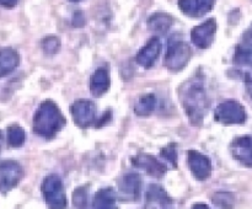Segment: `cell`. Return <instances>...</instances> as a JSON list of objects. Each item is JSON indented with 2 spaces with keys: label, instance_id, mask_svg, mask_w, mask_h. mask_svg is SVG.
Segmentation results:
<instances>
[{
  "label": "cell",
  "instance_id": "2e32d148",
  "mask_svg": "<svg viewBox=\"0 0 252 209\" xmlns=\"http://www.w3.org/2000/svg\"><path fill=\"white\" fill-rule=\"evenodd\" d=\"M93 209H118L117 194L111 187L98 189L93 201Z\"/></svg>",
  "mask_w": 252,
  "mask_h": 209
},
{
  "label": "cell",
  "instance_id": "f1b7e54d",
  "mask_svg": "<svg viewBox=\"0 0 252 209\" xmlns=\"http://www.w3.org/2000/svg\"><path fill=\"white\" fill-rule=\"evenodd\" d=\"M19 0H0V5L4 7H7V9H11V7L16 6Z\"/></svg>",
  "mask_w": 252,
  "mask_h": 209
},
{
  "label": "cell",
  "instance_id": "4fadbf2b",
  "mask_svg": "<svg viewBox=\"0 0 252 209\" xmlns=\"http://www.w3.org/2000/svg\"><path fill=\"white\" fill-rule=\"evenodd\" d=\"M162 44L158 37H153L148 41V43L138 52L135 60L143 68H152L157 59L161 53Z\"/></svg>",
  "mask_w": 252,
  "mask_h": 209
},
{
  "label": "cell",
  "instance_id": "4316f807",
  "mask_svg": "<svg viewBox=\"0 0 252 209\" xmlns=\"http://www.w3.org/2000/svg\"><path fill=\"white\" fill-rule=\"evenodd\" d=\"M243 79L244 83H245V89L248 95L250 96V98L252 100V71H245L243 74Z\"/></svg>",
  "mask_w": 252,
  "mask_h": 209
},
{
  "label": "cell",
  "instance_id": "4dcf8cb0",
  "mask_svg": "<svg viewBox=\"0 0 252 209\" xmlns=\"http://www.w3.org/2000/svg\"><path fill=\"white\" fill-rule=\"evenodd\" d=\"M192 209H211V208L204 203H194L193 206H192Z\"/></svg>",
  "mask_w": 252,
  "mask_h": 209
},
{
  "label": "cell",
  "instance_id": "9a60e30c",
  "mask_svg": "<svg viewBox=\"0 0 252 209\" xmlns=\"http://www.w3.org/2000/svg\"><path fill=\"white\" fill-rule=\"evenodd\" d=\"M111 86L110 70L107 66H100L93 73L90 78V91L95 97H101L108 91Z\"/></svg>",
  "mask_w": 252,
  "mask_h": 209
},
{
  "label": "cell",
  "instance_id": "7402d4cb",
  "mask_svg": "<svg viewBox=\"0 0 252 209\" xmlns=\"http://www.w3.org/2000/svg\"><path fill=\"white\" fill-rule=\"evenodd\" d=\"M7 144L11 148H21L26 142V133L24 128L17 124L7 127Z\"/></svg>",
  "mask_w": 252,
  "mask_h": 209
},
{
  "label": "cell",
  "instance_id": "44dd1931",
  "mask_svg": "<svg viewBox=\"0 0 252 209\" xmlns=\"http://www.w3.org/2000/svg\"><path fill=\"white\" fill-rule=\"evenodd\" d=\"M147 202L149 204L157 203L160 206H165V204L171 203L172 199L162 187L158 186V184H150L147 191Z\"/></svg>",
  "mask_w": 252,
  "mask_h": 209
},
{
  "label": "cell",
  "instance_id": "277c9868",
  "mask_svg": "<svg viewBox=\"0 0 252 209\" xmlns=\"http://www.w3.org/2000/svg\"><path fill=\"white\" fill-rule=\"evenodd\" d=\"M42 194L48 209H65L68 199L64 193L62 179L57 175H48L43 179L41 186Z\"/></svg>",
  "mask_w": 252,
  "mask_h": 209
},
{
  "label": "cell",
  "instance_id": "d6986e66",
  "mask_svg": "<svg viewBox=\"0 0 252 209\" xmlns=\"http://www.w3.org/2000/svg\"><path fill=\"white\" fill-rule=\"evenodd\" d=\"M234 63L238 65L252 66V43L241 41L236 46L234 52Z\"/></svg>",
  "mask_w": 252,
  "mask_h": 209
},
{
  "label": "cell",
  "instance_id": "e0dca14e",
  "mask_svg": "<svg viewBox=\"0 0 252 209\" xmlns=\"http://www.w3.org/2000/svg\"><path fill=\"white\" fill-rule=\"evenodd\" d=\"M20 63V56L15 49H0V79L9 75L17 68Z\"/></svg>",
  "mask_w": 252,
  "mask_h": 209
},
{
  "label": "cell",
  "instance_id": "ffe728a7",
  "mask_svg": "<svg viewBox=\"0 0 252 209\" xmlns=\"http://www.w3.org/2000/svg\"><path fill=\"white\" fill-rule=\"evenodd\" d=\"M157 97L153 93L143 95L142 97H139V100L137 101V103L134 106L135 115L139 116V117H145V116L152 115L153 111L157 107Z\"/></svg>",
  "mask_w": 252,
  "mask_h": 209
},
{
  "label": "cell",
  "instance_id": "52a82bcc",
  "mask_svg": "<svg viewBox=\"0 0 252 209\" xmlns=\"http://www.w3.org/2000/svg\"><path fill=\"white\" fill-rule=\"evenodd\" d=\"M70 113L74 123L80 128L96 125V122H97L95 103L86 98L74 101L73 105L70 106Z\"/></svg>",
  "mask_w": 252,
  "mask_h": 209
},
{
  "label": "cell",
  "instance_id": "f546056e",
  "mask_svg": "<svg viewBox=\"0 0 252 209\" xmlns=\"http://www.w3.org/2000/svg\"><path fill=\"white\" fill-rule=\"evenodd\" d=\"M243 42H249V43H252V24L251 26L249 27L248 30L245 31V33L243 34V39H241Z\"/></svg>",
  "mask_w": 252,
  "mask_h": 209
},
{
  "label": "cell",
  "instance_id": "8992f818",
  "mask_svg": "<svg viewBox=\"0 0 252 209\" xmlns=\"http://www.w3.org/2000/svg\"><path fill=\"white\" fill-rule=\"evenodd\" d=\"M24 179V169L15 160L0 161V193L5 194L17 186Z\"/></svg>",
  "mask_w": 252,
  "mask_h": 209
},
{
  "label": "cell",
  "instance_id": "5bb4252c",
  "mask_svg": "<svg viewBox=\"0 0 252 209\" xmlns=\"http://www.w3.org/2000/svg\"><path fill=\"white\" fill-rule=\"evenodd\" d=\"M216 0H179V7L189 17H201L213 9Z\"/></svg>",
  "mask_w": 252,
  "mask_h": 209
},
{
  "label": "cell",
  "instance_id": "9c48e42d",
  "mask_svg": "<svg viewBox=\"0 0 252 209\" xmlns=\"http://www.w3.org/2000/svg\"><path fill=\"white\" fill-rule=\"evenodd\" d=\"M217 33L216 19H208L191 31V41L197 48L207 49L212 46Z\"/></svg>",
  "mask_w": 252,
  "mask_h": 209
},
{
  "label": "cell",
  "instance_id": "7c38bea8",
  "mask_svg": "<svg viewBox=\"0 0 252 209\" xmlns=\"http://www.w3.org/2000/svg\"><path fill=\"white\" fill-rule=\"evenodd\" d=\"M230 151L239 164L252 167V135L235 138L230 144Z\"/></svg>",
  "mask_w": 252,
  "mask_h": 209
},
{
  "label": "cell",
  "instance_id": "3957f363",
  "mask_svg": "<svg viewBox=\"0 0 252 209\" xmlns=\"http://www.w3.org/2000/svg\"><path fill=\"white\" fill-rule=\"evenodd\" d=\"M191 59V48L189 43L179 34H174L167 43L164 64L170 71H180L187 65Z\"/></svg>",
  "mask_w": 252,
  "mask_h": 209
},
{
  "label": "cell",
  "instance_id": "ba28073f",
  "mask_svg": "<svg viewBox=\"0 0 252 209\" xmlns=\"http://www.w3.org/2000/svg\"><path fill=\"white\" fill-rule=\"evenodd\" d=\"M118 193L122 201L137 202L142 196V179L137 172H128L118 182Z\"/></svg>",
  "mask_w": 252,
  "mask_h": 209
},
{
  "label": "cell",
  "instance_id": "30bf717a",
  "mask_svg": "<svg viewBox=\"0 0 252 209\" xmlns=\"http://www.w3.org/2000/svg\"><path fill=\"white\" fill-rule=\"evenodd\" d=\"M187 162L192 175L198 181H206L212 175V161L207 155L196 150L187 152Z\"/></svg>",
  "mask_w": 252,
  "mask_h": 209
},
{
  "label": "cell",
  "instance_id": "d4e9b609",
  "mask_svg": "<svg viewBox=\"0 0 252 209\" xmlns=\"http://www.w3.org/2000/svg\"><path fill=\"white\" fill-rule=\"evenodd\" d=\"M42 49L48 56H54L61 49V39L57 36H48L42 39Z\"/></svg>",
  "mask_w": 252,
  "mask_h": 209
},
{
  "label": "cell",
  "instance_id": "484cf974",
  "mask_svg": "<svg viewBox=\"0 0 252 209\" xmlns=\"http://www.w3.org/2000/svg\"><path fill=\"white\" fill-rule=\"evenodd\" d=\"M161 156L166 160L167 162L172 165V167L176 169L177 167V145L175 143H171L167 147L162 148L161 149Z\"/></svg>",
  "mask_w": 252,
  "mask_h": 209
},
{
  "label": "cell",
  "instance_id": "5b68a950",
  "mask_svg": "<svg viewBox=\"0 0 252 209\" xmlns=\"http://www.w3.org/2000/svg\"><path fill=\"white\" fill-rule=\"evenodd\" d=\"M217 122L224 125L243 124L248 119L245 107L236 100H226L219 103L214 111Z\"/></svg>",
  "mask_w": 252,
  "mask_h": 209
},
{
  "label": "cell",
  "instance_id": "8fae6325",
  "mask_svg": "<svg viewBox=\"0 0 252 209\" xmlns=\"http://www.w3.org/2000/svg\"><path fill=\"white\" fill-rule=\"evenodd\" d=\"M132 162L135 167L155 179H161L167 171L166 165L150 154H138L137 156L132 157Z\"/></svg>",
  "mask_w": 252,
  "mask_h": 209
},
{
  "label": "cell",
  "instance_id": "603a6c76",
  "mask_svg": "<svg viewBox=\"0 0 252 209\" xmlns=\"http://www.w3.org/2000/svg\"><path fill=\"white\" fill-rule=\"evenodd\" d=\"M212 201L220 209H233L235 206V197L231 192H217Z\"/></svg>",
  "mask_w": 252,
  "mask_h": 209
},
{
  "label": "cell",
  "instance_id": "ac0fdd59",
  "mask_svg": "<svg viewBox=\"0 0 252 209\" xmlns=\"http://www.w3.org/2000/svg\"><path fill=\"white\" fill-rule=\"evenodd\" d=\"M148 29L154 33H166L170 29H171L172 24H174V19L171 15L165 14V12H157L153 14L152 16L148 19Z\"/></svg>",
  "mask_w": 252,
  "mask_h": 209
},
{
  "label": "cell",
  "instance_id": "83f0119b",
  "mask_svg": "<svg viewBox=\"0 0 252 209\" xmlns=\"http://www.w3.org/2000/svg\"><path fill=\"white\" fill-rule=\"evenodd\" d=\"M110 119H111V111H107V112L103 113L102 117L98 118L97 122H96L95 127H101V125L106 124V123H107Z\"/></svg>",
  "mask_w": 252,
  "mask_h": 209
},
{
  "label": "cell",
  "instance_id": "6da1fadb",
  "mask_svg": "<svg viewBox=\"0 0 252 209\" xmlns=\"http://www.w3.org/2000/svg\"><path fill=\"white\" fill-rule=\"evenodd\" d=\"M179 98L192 125H201L209 108L204 78L199 74L185 81L179 89Z\"/></svg>",
  "mask_w": 252,
  "mask_h": 209
},
{
  "label": "cell",
  "instance_id": "1f68e13d",
  "mask_svg": "<svg viewBox=\"0 0 252 209\" xmlns=\"http://www.w3.org/2000/svg\"><path fill=\"white\" fill-rule=\"evenodd\" d=\"M2 142H4V137H2V132L0 130V151L2 149Z\"/></svg>",
  "mask_w": 252,
  "mask_h": 209
},
{
  "label": "cell",
  "instance_id": "7a4b0ae2",
  "mask_svg": "<svg viewBox=\"0 0 252 209\" xmlns=\"http://www.w3.org/2000/svg\"><path fill=\"white\" fill-rule=\"evenodd\" d=\"M66 124V119L58 106L46 100L38 106L33 116V132L43 139H53Z\"/></svg>",
  "mask_w": 252,
  "mask_h": 209
},
{
  "label": "cell",
  "instance_id": "cb8c5ba5",
  "mask_svg": "<svg viewBox=\"0 0 252 209\" xmlns=\"http://www.w3.org/2000/svg\"><path fill=\"white\" fill-rule=\"evenodd\" d=\"M74 209H89L88 208V187L81 186L73 193Z\"/></svg>",
  "mask_w": 252,
  "mask_h": 209
},
{
  "label": "cell",
  "instance_id": "d6a6232c",
  "mask_svg": "<svg viewBox=\"0 0 252 209\" xmlns=\"http://www.w3.org/2000/svg\"><path fill=\"white\" fill-rule=\"evenodd\" d=\"M69 1H73V2H79V1H81V0H69Z\"/></svg>",
  "mask_w": 252,
  "mask_h": 209
}]
</instances>
